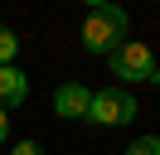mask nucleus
<instances>
[{"instance_id": "obj_1", "label": "nucleus", "mask_w": 160, "mask_h": 155, "mask_svg": "<svg viewBox=\"0 0 160 155\" xmlns=\"http://www.w3.org/2000/svg\"><path fill=\"white\" fill-rule=\"evenodd\" d=\"M121 39H126V10L88 5V15H82V48L88 53H112Z\"/></svg>"}, {"instance_id": "obj_2", "label": "nucleus", "mask_w": 160, "mask_h": 155, "mask_svg": "<svg viewBox=\"0 0 160 155\" xmlns=\"http://www.w3.org/2000/svg\"><path fill=\"white\" fill-rule=\"evenodd\" d=\"M107 63H112V73H117L121 82H160V63H155V53H150L141 39H121L107 53Z\"/></svg>"}, {"instance_id": "obj_3", "label": "nucleus", "mask_w": 160, "mask_h": 155, "mask_svg": "<svg viewBox=\"0 0 160 155\" xmlns=\"http://www.w3.org/2000/svg\"><path fill=\"white\" fill-rule=\"evenodd\" d=\"M131 116H136V97H131L126 87H102V92H92L88 121H97V126H126Z\"/></svg>"}, {"instance_id": "obj_4", "label": "nucleus", "mask_w": 160, "mask_h": 155, "mask_svg": "<svg viewBox=\"0 0 160 155\" xmlns=\"http://www.w3.org/2000/svg\"><path fill=\"white\" fill-rule=\"evenodd\" d=\"M88 107H92V92L82 82H63L58 92H53V112L68 116V121H88Z\"/></svg>"}, {"instance_id": "obj_5", "label": "nucleus", "mask_w": 160, "mask_h": 155, "mask_svg": "<svg viewBox=\"0 0 160 155\" xmlns=\"http://www.w3.org/2000/svg\"><path fill=\"white\" fill-rule=\"evenodd\" d=\"M24 97H29V78L20 73V68H0V107H5V112H10V107H20Z\"/></svg>"}, {"instance_id": "obj_6", "label": "nucleus", "mask_w": 160, "mask_h": 155, "mask_svg": "<svg viewBox=\"0 0 160 155\" xmlns=\"http://www.w3.org/2000/svg\"><path fill=\"white\" fill-rule=\"evenodd\" d=\"M15 53H20V39H15L10 29H0V68H10Z\"/></svg>"}, {"instance_id": "obj_7", "label": "nucleus", "mask_w": 160, "mask_h": 155, "mask_svg": "<svg viewBox=\"0 0 160 155\" xmlns=\"http://www.w3.org/2000/svg\"><path fill=\"white\" fill-rule=\"evenodd\" d=\"M126 155H160V136H141V141H131Z\"/></svg>"}, {"instance_id": "obj_8", "label": "nucleus", "mask_w": 160, "mask_h": 155, "mask_svg": "<svg viewBox=\"0 0 160 155\" xmlns=\"http://www.w3.org/2000/svg\"><path fill=\"white\" fill-rule=\"evenodd\" d=\"M10 155H44V150H39V145H34V141H20V145H15Z\"/></svg>"}, {"instance_id": "obj_9", "label": "nucleus", "mask_w": 160, "mask_h": 155, "mask_svg": "<svg viewBox=\"0 0 160 155\" xmlns=\"http://www.w3.org/2000/svg\"><path fill=\"white\" fill-rule=\"evenodd\" d=\"M5 131H10V116H5V107H0V141H5Z\"/></svg>"}]
</instances>
